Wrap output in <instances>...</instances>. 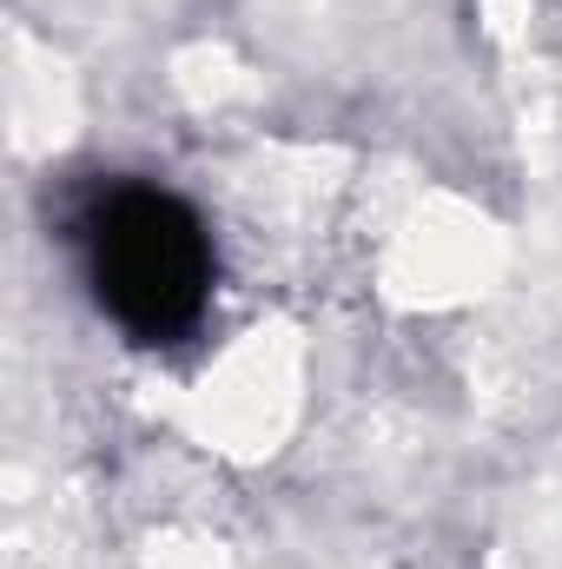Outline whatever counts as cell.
<instances>
[{"instance_id": "cell-1", "label": "cell", "mask_w": 562, "mask_h": 569, "mask_svg": "<svg viewBox=\"0 0 562 569\" xmlns=\"http://www.w3.org/2000/svg\"><path fill=\"white\" fill-rule=\"evenodd\" d=\"M80 266L93 305L133 345H179L205 325L219 246L192 199L152 179H113L80 212Z\"/></svg>"}]
</instances>
